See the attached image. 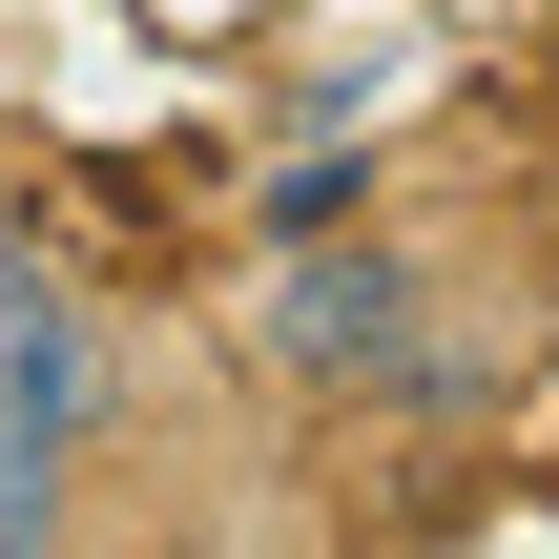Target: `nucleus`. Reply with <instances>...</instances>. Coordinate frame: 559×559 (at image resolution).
<instances>
[{
  "instance_id": "1",
  "label": "nucleus",
  "mask_w": 559,
  "mask_h": 559,
  "mask_svg": "<svg viewBox=\"0 0 559 559\" xmlns=\"http://www.w3.org/2000/svg\"><path fill=\"white\" fill-rule=\"evenodd\" d=\"M104 436H124V332L0 249V559H83Z\"/></svg>"
},
{
  "instance_id": "2",
  "label": "nucleus",
  "mask_w": 559,
  "mask_h": 559,
  "mask_svg": "<svg viewBox=\"0 0 559 559\" xmlns=\"http://www.w3.org/2000/svg\"><path fill=\"white\" fill-rule=\"evenodd\" d=\"M415 249L394 228H270V270H249V373H290V394H394V353H415Z\"/></svg>"
},
{
  "instance_id": "3",
  "label": "nucleus",
  "mask_w": 559,
  "mask_h": 559,
  "mask_svg": "<svg viewBox=\"0 0 559 559\" xmlns=\"http://www.w3.org/2000/svg\"><path fill=\"white\" fill-rule=\"evenodd\" d=\"M145 559H311V519L290 498H207V519H166Z\"/></svg>"
}]
</instances>
